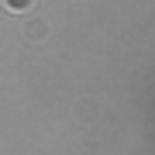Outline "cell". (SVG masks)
Segmentation results:
<instances>
[{
  "label": "cell",
  "instance_id": "7a4b0ae2",
  "mask_svg": "<svg viewBox=\"0 0 155 155\" xmlns=\"http://www.w3.org/2000/svg\"><path fill=\"white\" fill-rule=\"evenodd\" d=\"M4 7H7L11 14H24V11L35 7V0H4Z\"/></svg>",
  "mask_w": 155,
  "mask_h": 155
},
{
  "label": "cell",
  "instance_id": "6da1fadb",
  "mask_svg": "<svg viewBox=\"0 0 155 155\" xmlns=\"http://www.w3.org/2000/svg\"><path fill=\"white\" fill-rule=\"evenodd\" d=\"M24 35H28V41H41L45 35H48V28H45V21H31L28 28H24Z\"/></svg>",
  "mask_w": 155,
  "mask_h": 155
}]
</instances>
